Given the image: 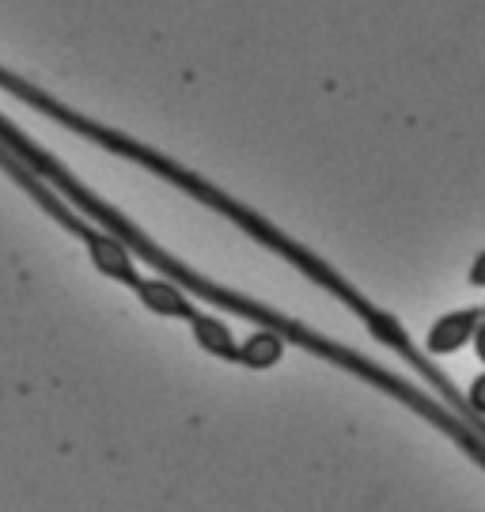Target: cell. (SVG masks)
Here are the masks:
<instances>
[{
    "label": "cell",
    "mask_w": 485,
    "mask_h": 512,
    "mask_svg": "<svg viewBox=\"0 0 485 512\" xmlns=\"http://www.w3.org/2000/svg\"><path fill=\"white\" fill-rule=\"evenodd\" d=\"M137 296L144 300V308H152L156 315H167V319H186L190 327L201 319V311L186 300L182 289H175L171 281H141L137 285Z\"/></svg>",
    "instance_id": "cell-2"
},
{
    "label": "cell",
    "mask_w": 485,
    "mask_h": 512,
    "mask_svg": "<svg viewBox=\"0 0 485 512\" xmlns=\"http://www.w3.org/2000/svg\"><path fill=\"white\" fill-rule=\"evenodd\" d=\"M281 338H273V334H266V330H258V334H251L243 346H239V365L243 368H273L277 361H281Z\"/></svg>",
    "instance_id": "cell-3"
},
{
    "label": "cell",
    "mask_w": 485,
    "mask_h": 512,
    "mask_svg": "<svg viewBox=\"0 0 485 512\" xmlns=\"http://www.w3.org/2000/svg\"><path fill=\"white\" fill-rule=\"evenodd\" d=\"M467 403H470V410H474V414H482V418H485V376H478V380L470 384Z\"/></svg>",
    "instance_id": "cell-4"
},
{
    "label": "cell",
    "mask_w": 485,
    "mask_h": 512,
    "mask_svg": "<svg viewBox=\"0 0 485 512\" xmlns=\"http://www.w3.org/2000/svg\"><path fill=\"white\" fill-rule=\"evenodd\" d=\"M482 311H485V304H482Z\"/></svg>",
    "instance_id": "cell-7"
},
{
    "label": "cell",
    "mask_w": 485,
    "mask_h": 512,
    "mask_svg": "<svg viewBox=\"0 0 485 512\" xmlns=\"http://www.w3.org/2000/svg\"><path fill=\"white\" fill-rule=\"evenodd\" d=\"M485 323V311L482 308H467V311H455V315H444L436 327L429 330V338H425V346H429L432 357H440V353H455V349H463L474 338V330Z\"/></svg>",
    "instance_id": "cell-1"
},
{
    "label": "cell",
    "mask_w": 485,
    "mask_h": 512,
    "mask_svg": "<svg viewBox=\"0 0 485 512\" xmlns=\"http://www.w3.org/2000/svg\"><path fill=\"white\" fill-rule=\"evenodd\" d=\"M470 342H474V346H478V357H482L485 361V323L478 330H474V338H470Z\"/></svg>",
    "instance_id": "cell-6"
},
{
    "label": "cell",
    "mask_w": 485,
    "mask_h": 512,
    "mask_svg": "<svg viewBox=\"0 0 485 512\" xmlns=\"http://www.w3.org/2000/svg\"><path fill=\"white\" fill-rule=\"evenodd\" d=\"M470 285H478V289H485V255L474 258V266H470Z\"/></svg>",
    "instance_id": "cell-5"
}]
</instances>
